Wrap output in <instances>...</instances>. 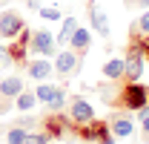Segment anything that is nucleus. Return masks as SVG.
Segmentation results:
<instances>
[{"label":"nucleus","instance_id":"20","mask_svg":"<svg viewBox=\"0 0 149 144\" xmlns=\"http://www.w3.org/2000/svg\"><path fill=\"white\" fill-rule=\"evenodd\" d=\"M46 107L52 109V112H57V109H63V107H66V92H63V90H57V92H55V98H52V101H49Z\"/></svg>","mask_w":149,"mask_h":144},{"label":"nucleus","instance_id":"5","mask_svg":"<svg viewBox=\"0 0 149 144\" xmlns=\"http://www.w3.org/2000/svg\"><path fill=\"white\" fill-rule=\"evenodd\" d=\"M23 26H26V23H23V18H20L15 9H3V12H0V37H3V40H15Z\"/></svg>","mask_w":149,"mask_h":144},{"label":"nucleus","instance_id":"4","mask_svg":"<svg viewBox=\"0 0 149 144\" xmlns=\"http://www.w3.org/2000/svg\"><path fill=\"white\" fill-rule=\"evenodd\" d=\"M29 43H32V32L23 26L17 40L9 43V58H12V64H17V66H26V64H29V55H32L29 52Z\"/></svg>","mask_w":149,"mask_h":144},{"label":"nucleus","instance_id":"7","mask_svg":"<svg viewBox=\"0 0 149 144\" xmlns=\"http://www.w3.org/2000/svg\"><path fill=\"white\" fill-rule=\"evenodd\" d=\"M55 66L57 75H72L83 66V61H80V55L74 52V49H66V52H57V61L52 64Z\"/></svg>","mask_w":149,"mask_h":144},{"label":"nucleus","instance_id":"28","mask_svg":"<svg viewBox=\"0 0 149 144\" xmlns=\"http://www.w3.org/2000/svg\"><path fill=\"white\" fill-rule=\"evenodd\" d=\"M135 6H141V9H149V0H132Z\"/></svg>","mask_w":149,"mask_h":144},{"label":"nucleus","instance_id":"15","mask_svg":"<svg viewBox=\"0 0 149 144\" xmlns=\"http://www.w3.org/2000/svg\"><path fill=\"white\" fill-rule=\"evenodd\" d=\"M74 29H77V20H74V18H63L60 32H57V43H69V37H72Z\"/></svg>","mask_w":149,"mask_h":144},{"label":"nucleus","instance_id":"17","mask_svg":"<svg viewBox=\"0 0 149 144\" xmlns=\"http://www.w3.org/2000/svg\"><path fill=\"white\" fill-rule=\"evenodd\" d=\"M55 92H57V87H55V84H40V87L35 90V95H37V101L49 104V101L55 98Z\"/></svg>","mask_w":149,"mask_h":144},{"label":"nucleus","instance_id":"21","mask_svg":"<svg viewBox=\"0 0 149 144\" xmlns=\"http://www.w3.org/2000/svg\"><path fill=\"white\" fill-rule=\"evenodd\" d=\"M40 15H43L46 20H60V18H63L57 6H43V9H40Z\"/></svg>","mask_w":149,"mask_h":144},{"label":"nucleus","instance_id":"1","mask_svg":"<svg viewBox=\"0 0 149 144\" xmlns=\"http://www.w3.org/2000/svg\"><path fill=\"white\" fill-rule=\"evenodd\" d=\"M120 90H118V98H109L112 107H126V109H141L149 104V87L143 84H138V81H123V84H118Z\"/></svg>","mask_w":149,"mask_h":144},{"label":"nucleus","instance_id":"22","mask_svg":"<svg viewBox=\"0 0 149 144\" xmlns=\"http://www.w3.org/2000/svg\"><path fill=\"white\" fill-rule=\"evenodd\" d=\"M12 107H15V98H9V95H0V115H6Z\"/></svg>","mask_w":149,"mask_h":144},{"label":"nucleus","instance_id":"3","mask_svg":"<svg viewBox=\"0 0 149 144\" xmlns=\"http://www.w3.org/2000/svg\"><path fill=\"white\" fill-rule=\"evenodd\" d=\"M43 130H46V136H49V138H63V136H66V130H74V121L57 109V112H49V115L43 118Z\"/></svg>","mask_w":149,"mask_h":144},{"label":"nucleus","instance_id":"18","mask_svg":"<svg viewBox=\"0 0 149 144\" xmlns=\"http://www.w3.org/2000/svg\"><path fill=\"white\" fill-rule=\"evenodd\" d=\"M49 141H52V138H49L46 133H35V130H29V133L23 136V141H20V144H49Z\"/></svg>","mask_w":149,"mask_h":144},{"label":"nucleus","instance_id":"26","mask_svg":"<svg viewBox=\"0 0 149 144\" xmlns=\"http://www.w3.org/2000/svg\"><path fill=\"white\" fill-rule=\"evenodd\" d=\"M97 144H115V136H112V133H109V136H103V138H100V141H97Z\"/></svg>","mask_w":149,"mask_h":144},{"label":"nucleus","instance_id":"14","mask_svg":"<svg viewBox=\"0 0 149 144\" xmlns=\"http://www.w3.org/2000/svg\"><path fill=\"white\" fill-rule=\"evenodd\" d=\"M103 78H109V81H120L123 78V58H112L103 64Z\"/></svg>","mask_w":149,"mask_h":144},{"label":"nucleus","instance_id":"12","mask_svg":"<svg viewBox=\"0 0 149 144\" xmlns=\"http://www.w3.org/2000/svg\"><path fill=\"white\" fill-rule=\"evenodd\" d=\"M20 92H23V81H20L17 75H9V78H3V81H0V95L17 98Z\"/></svg>","mask_w":149,"mask_h":144},{"label":"nucleus","instance_id":"2","mask_svg":"<svg viewBox=\"0 0 149 144\" xmlns=\"http://www.w3.org/2000/svg\"><path fill=\"white\" fill-rule=\"evenodd\" d=\"M74 136L83 141H100L103 136H109V118H92L86 124H74Z\"/></svg>","mask_w":149,"mask_h":144},{"label":"nucleus","instance_id":"27","mask_svg":"<svg viewBox=\"0 0 149 144\" xmlns=\"http://www.w3.org/2000/svg\"><path fill=\"white\" fill-rule=\"evenodd\" d=\"M26 6H29V9H43V6H40V0H26Z\"/></svg>","mask_w":149,"mask_h":144},{"label":"nucleus","instance_id":"16","mask_svg":"<svg viewBox=\"0 0 149 144\" xmlns=\"http://www.w3.org/2000/svg\"><path fill=\"white\" fill-rule=\"evenodd\" d=\"M35 104H37V95H35V92H26V90H23L17 98H15V107H17V109H23V112L35 109Z\"/></svg>","mask_w":149,"mask_h":144},{"label":"nucleus","instance_id":"29","mask_svg":"<svg viewBox=\"0 0 149 144\" xmlns=\"http://www.w3.org/2000/svg\"><path fill=\"white\" fill-rule=\"evenodd\" d=\"M6 3H9V0H0V9H3V6H6Z\"/></svg>","mask_w":149,"mask_h":144},{"label":"nucleus","instance_id":"8","mask_svg":"<svg viewBox=\"0 0 149 144\" xmlns=\"http://www.w3.org/2000/svg\"><path fill=\"white\" fill-rule=\"evenodd\" d=\"M69 118H72L74 124H86V121H92L95 118V109L92 104L86 101V98H72V104H69Z\"/></svg>","mask_w":149,"mask_h":144},{"label":"nucleus","instance_id":"13","mask_svg":"<svg viewBox=\"0 0 149 144\" xmlns=\"http://www.w3.org/2000/svg\"><path fill=\"white\" fill-rule=\"evenodd\" d=\"M26 69H29V75H32V78L43 81V78H49V75L55 72V66H52L49 61H29V64H26Z\"/></svg>","mask_w":149,"mask_h":144},{"label":"nucleus","instance_id":"23","mask_svg":"<svg viewBox=\"0 0 149 144\" xmlns=\"http://www.w3.org/2000/svg\"><path fill=\"white\" fill-rule=\"evenodd\" d=\"M138 29H141L143 35H149V9L141 15V18H138Z\"/></svg>","mask_w":149,"mask_h":144},{"label":"nucleus","instance_id":"11","mask_svg":"<svg viewBox=\"0 0 149 144\" xmlns=\"http://www.w3.org/2000/svg\"><path fill=\"white\" fill-rule=\"evenodd\" d=\"M69 43H72L74 52L83 58V55L89 52V46H92V32H89V29H83V26H77V29L72 32V37H69Z\"/></svg>","mask_w":149,"mask_h":144},{"label":"nucleus","instance_id":"25","mask_svg":"<svg viewBox=\"0 0 149 144\" xmlns=\"http://www.w3.org/2000/svg\"><path fill=\"white\" fill-rule=\"evenodd\" d=\"M141 127H143V141H149V115L141 118Z\"/></svg>","mask_w":149,"mask_h":144},{"label":"nucleus","instance_id":"24","mask_svg":"<svg viewBox=\"0 0 149 144\" xmlns=\"http://www.w3.org/2000/svg\"><path fill=\"white\" fill-rule=\"evenodd\" d=\"M9 64H12V58H9V46L0 43V69H6Z\"/></svg>","mask_w":149,"mask_h":144},{"label":"nucleus","instance_id":"19","mask_svg":"<svg viewBox=\"0 0 149 144\" xmlns=\"http://www.w3.org/2000/svg\"><path fill=\"white\" fill-rule=\"evenodd\" d=\"M26 133H29V130H23L20 124H15V127H9V133H6V141H9V144H20Z\"/></svg>","mask_w":149,"mask_h":144},{"label":"nucleus","instance_id":"9","mask_svg":"<svg viewBox=\"0 0 149 144\" xmlns=\"http://www.w3.org/2000/svg\"><path fill=\"white\" fill-rule=\"evenodd\" d=\"M86 6H89V20H92V29L97 32V35L109 37L112 29H109V18H106V12H103L95 0H86Z\"/></svg>","mask_w":149,"mask_h":144},{"label":"nucleus","instance_id":"6","mask_svg":"<svg viewBox=\"0 0 149 144\" xmlns=\"http://www.w3.org/2000/svg\"><path fill=\"white\" fill-rule=\"evenodd\" d=\"M29 52L32 55H43V58H52V55H55V35L46 32V29H35V32H32V43H29Z\"/></svg>","mask_w":149,"mask_h":144},{"label":"nucleus","instance_id":"10","mask_svg":"<svg viewBox=\"0 0 149 144\" xmlns=\"http://www.w3.org/2000/svg\"><path fill=\"white\" fill-rule=\"evenodd\" d=\"M109 133L115 138H129L132 133H135V121H132L129 115H123V112H115L109 118Z\"/></svg>","mask_w":149,"mask_h":144}]
</instances>
